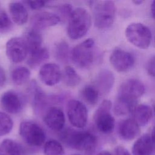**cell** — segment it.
Wrapping results in <instances>:
<instances>
[{"mask_svg": "<svg viewBox=\"0 0 155 155\" xmlns=\"http://www.w3.org/2000/svg\"><path fill=\"white\" fill-rule=\"evenodd\" d=\"M145 91V85L139 80L129 79L125 81L118 90L114 106V113L117 116H123L133 112L137 105V101Z\"/></svg>", "mask_w": 155, "mask_h": 155, "instance_id": "1", "label": "cell"}, {"mask_svg": "<svg viewBox=\"0 0 155 155\" xmlns=\"http://www.w3.org/2000/svg\"><path fill=\"white\" fill-rule=\"evenodd\" d=\"M91 25V16L89 12L84 8H76L68 17V36L73 40L79 39L85 35Z\"/></svg>", "mask_w": 155, "mask_h": 155, "instance_id": "2", "label": "cell"}, {"mask_svg": "<svg viewBox=\"0 0 155 155\" xmlns=\"http://www.w3.org/2000/svg\"><path fill=\"white\" fill-rule=\"evenodd\" d=\"M61 138L71 148L88 153L93 152L97 145L96 137L87 131L68 129L62 133Z\"/></svg>", "mask_w": 155, "mask_h": 155, "instance_id": "3", "label": "cell"}, {"mask_svg": "<svg viewBox=\"0 0 155 155\" xmlns=\"http://www.w3.org/2000/svg\"><path fill=\"white\" fill-rule=\"evenodd\" d=\"M92 2L94 24L99 29L110 28L114 23L116 8L114 1H97Z\"/></svg>", "mask_w": 155, "mask_h": 155, "instance_id": "4", "label": "cell"}, {"mask_svg": "<svg viewBox=\"0 0 155 155\" xmlns=\"http://www.w3.org/2000/svg\"><path fill=\"white\" fill-rule=\"evenodd\" d=\"M94 44L93 39L88 38L74 46L70 51L72 62L81 68L90 67L95 60Z\"/></svg>", "mask_w": 155, "mask_h": 155, "instance_id": "5", "label": "cell"}, {"mask_svg": "<svg viewBox=\"0 0 155 155\" xmlns=\"http://www.w3.org/2000/svg\"><path fill=\"white\" fill-rule=\"evenodd\" d=\"M125 36L131 44L140 49H147L152 41L150 29L140 22L130 24L125 28Z\"/></svg>", "mask_w": 155, "mask_h": 155, "instance_id": "6", "label": "cell"}, {"mask_svg": "<svg viewBox=\"0 0 155 155\" xmlns=\"http://www.w3.org/2000/svg\"><path fill=\"white\" fill-rule=\"evenodd\" d=\"M111 107L110 100H104L94 114V122L97 129L106 134L111 133L115 127V120L111 113Z\"/></svg>", "mask_w": 155, "mask_h": 155, "instance_id": "7", "label": "cell"}, {"mask_svg": "<svg viewBox=\"0 0 155 155\" xmlns=\"http://www.w3.org/2000/svg\"><path fill=\"white\" fill-rule=\"evenodd\" d=\"M19 134L22 139L30 146L39 147L45 140L44 130L37 123L31 120H24L19 125Z\"/></svg>", "mask_w": 155, "mask_h": 155, "instance_id": "8", "label": "cell"}, {"mask_svg": "<svg viewBox=\"0 0 155 155\" xmlns=\"http://www.w3.org/2000/svg\"><path fill=\"white\" fill-rule=\"evenodd\" d=\"M67 114L70 124L76 128H84L88 122V110L85 104L76 99L70 100L67 105Z\"/></svg>", "mask_w": 155, "mask_h": 155, "instance_id": "9", "label": "cell"}, {"mask_svg": "<svg viewBox=\"0 0 155 155\" xmlns=\"http://www.w3.org/2000/svg\"><path fill=\"white\" fill-rule=\"evenodd\" d=\"M110 62L116 71L119 73H126L134 65L135 58L130 52L116 48L110 54Z\"/></svg>", "mask_w": 155, "mask_h": 155, "instance_id": "10", "label": "cell"}, {"mask_svg": "<svg viewBox=\"0 0 155 155\" xmlns=\"http://www.w3.org/2000/svg\"><path fill=\"white\" fill-rule=\"evenodd\" d=\"M5 52L7 56L12 62L19 63L27 58L28 50L23 38L14 37L7 42Z\"/></svg>", "mask_w": 155, "mask_h": 155, "instance_id": "11", "label": "cell"}, {"mask_svg": "<svg viewBox=\"0 0 155 155\" xmlns=\"http://www.w3.org/2000/svg\"><path fill=\"white\" fill-rule=\"evenodd\" d=\"M1 105L7 113L18 114L22 109L24 101L22 96L18 93L13 90H8L2 94Z\"/></svg>", "mask_w": 155, "mask_h": 155, "instance_id": "12", "label": "cell"}, {"mask_svg": "<svg viewBox=\"0 0 155 155\" xmlns=\"http://www.w3.org/2000/svg\"><path fill=\"white\" fill-rule=\"evenodd\" d=\"M39 76L43 84L47 86H53L59 82L62 73L58 64L46 63L40 68Z\"/></svg>", "mask_w": 155, "mask_h": 155, "instance_id": "13", "label": "cell"}, {"mask_svg": "<svg viewBox=\"0 0 155 155\" xmlns=\"http://www.w3.org/2000/svg\"><path fill=\"white\" fill-rule=\"evenodd\" d=\"M44 121L51 130L54 131H61L65 125V115L61 108L51 107L46 111L44 116Z\"/></svg>", "mask_w": 155, "mask_h": 155, "instance_id": "14", "label": "cell"}, {"mask_svg": "<svg viewBox=\"0 0 155 155\" xmlns=\"http://www.w3.org/2000/svg\"><path fill=\"white\" fill-rule=\"evenodd\" d=\"M60 20V17L56 13L43 11L34 15L31 19V23L33 28L38 30L54 26L59 22Z\"/></svg>", "mask_w": 155, "mask_h": 155, "instance_id": "15", "label": "cell"}, {"mask_svg": "<svg viewBox=\"0 0 155 155\" xmlns=\"http://www.w3.org/2000/svg\"><path fill=\"white\" fill-rule=\"evenodd\" d=\"M140 131V126L133 118L122 120L119 125V134L125 140L134 139L139 134Z\"/></svg>", "mask_w": 155, "mask_h": 155, "instance_id": "16", "label": "cell"}, {"mask_svg": "<svg viewBox=\"0 0 155 155\" xmlns=\"http://www.w3.org/2000/svg\"><path fill=\"white\" fill-rule=\"evenodd\" d=\"M94 85L98 90L100 94H107L112 88L114 82V76L111 71L104 70L97 75Z\"/></svg>", "mask_w": 155, "mask_h": 155, "instance_id": "17", "label": "cell"}, {"mask_svg": "<svg viewBox=\"0 0 155 155\" xmlns=\"http://www.w3.org/2000/svg\"><path fill=\"white\" fill-rule=\"evenodd\" d=\"M8 11L12 20L16 24L22 25L28 20V11L25 5L21 2L13 1L8 5Z\"/></svg>", "mask_w": 155, "mask_h": 155, "instance_id": "18", "label": "cell"}, {"mask_svg": "<svg viewBox=\"0 0 155 155\" xmlns=\"http://www.w3.org/2000/svg\"><path fill=\"white\" fill-rule=\"evenodd\" d=\"M154 144L149 134H143L134 143L132 148L133 155H151L154 150Z\"/></svg>", "mask_w": 155, "mask_h": 155, "instance_id": "19", "label": "cell"}, {"mask_svg": "<svg viewBox=\"0 0 155 155\" xmlns=\"http://www.w3.org/2000/svg\"><path fill=\"white\" fill-rule=\"evenodd\" d=\"M133 119L139 126H145L151 120L153 116V110L148 105H137L133 111Z\"/></svg>", "mask_w": 155, "mask_h": 155, "instance_id": "20", "label": "cell"}, {"mask_svg": "<svg viewBox=\"0 0 155 155\" xmlns=\"http://www.w3.org/2000/svg\"><path fill=\"white\" fill-rule=\"evenodd\" d=\"M23 39L27 46L29 54L42 47V36L38 30L34 28L27 30L24 33Z\"/></svg>", "mask_w": 155, "mask_h": 155, "instance_id": "21", "label": "cell"}, {"mask_svg": "<svg viewBox=\"0 0 155 155\" xmlns=\"http://www.w3.org/2000/svg\"><path fill=\"white\" fill-rule=\"evenodd\" d=\"M22 148L16 141L6 139L0 143V155H21Z\"/></svg>", "mask_w": 155, "mask_h": 155, "instance_id": "22", "label": "cell"}, {"mask_svg": "<svg viewBox=\"0 0 155 155\" xmlns=\"http://www.w3.org/2000/svg\"><path fill=\"white\" fill-rule=\"evenodd\" d=\"M49 52L45 47H42L36 51L29 54L27 63L31 68H35L49 58Z\"/></svg>", "mask_w": 155, "mask_h": 155, "instance_id": "23", "label": "cell"}, {"mask_svg": "<svg viewBox=\"0 0 155 155\" xmlns=\"http://www.w3.org/2000/svg\"><path fill=\"white\" fill-rule=\"evenodd\" d=\"M30 94L33 106L36 109L42 107L45 103L46 95L35 82L31 83L30 87Z\"/></svg>", "mask_w": 155, "mask_h": 155, "instance_id": "24", "label": "cell"}, {"mask_svg": "<svg viewBox=\"0 0 155 155\" xmlns=\"http://www.w3.org/2000/svg\"><path fill=\"white\" fill-rule=\"evenodd\" d=\"M61 78L65 85L69 87H76L81 81V76L71 66H66L64 68Z\"/></svg>", "mask_w": 155, "mask_h": 155, "instance_id": "25", "label": "cell"}, {"mask_svg": "<svg viewBox=\"0 0 155 155\" xmlns=\"http://www.w3.org/2000/svg\"><path fill=\"white\" fill-rule=\"evenodd\" d=\"M30 77V70L24 66H18L11 72V79L16 85H22L27 82Z\"/></svg>", "mask_w": 155, "mask_h": 155, "instance_id": "26", "label": "cell"}, {"mask_svg": "<svg viewBox=\"0 0 155 155\" xmlns=\"http://www.w3.org/2000/svg\"><path fill=\"white\" fill-rule=\"evenodd\" d=\"M100 93L94 85H87L81 90V96L89 105H95L99 98Z\"/></svg>", "mask_w": 155, "mask_h": 155, "instance_id": "27", "label": "cell"}, {"mask_svg": "<svg viewBox=\"0 0 155 155\" xmlns=\"http://www.w3.org/2000/svg\"><path fill=\"white\" fill-rule=\"evenodd\" d=\"M45 155H64V150L61 143L56 140H50L46 142L44 147Z\"/></svg>", "mask_w": 155, "mask_h": 155, "instance_id": "28", "label": "cell"}, {"mask_svg": "<svg viewBox=\"0 0 155 155\" xmlns=\"http://www.w3.org/2000/svg\"><path fill=\"white\" fill-rule=\"evenodd\" d=\"M13 125V120L10 116L5 112L0 111V136L9 133Z\"/></svg>", "mask_w": 155, "mask_h": 155, "instance_id": "29", "label": "cell"}, {"mask_svg": "<svg viewBox=\"0 0 155 155\" xmlns=\"http://www.w3.org/2000/svg\"><path fill=\"white\" fill-rule=\"evenodd\" d=\"M54 54L56 59L61 61H66L70 55L68 44L65 41H61L55 45Z\"/></svg>", "mask_w": 155, "mask_h": 155, "instance_id": "30", "label": "cell"}, {"mask_svg": "<svg viewBox=\"0 0 155 155\" xmlns=\"http://www.w3.org/2000/svg\"><path fill=\"white\" fill-rule=\"evenodd\" d=\"M13 27V23L4 10L0 9V33H4L9 31Z\"/></svg>", "mask_w": 155, "mask_h": 155, "instance_id": "31", "label": "cell"}, {"mask_svg": "<svg viewBox=\"0 0 155 155\" xmlns=\"http://www.w3.org/2000/svg\"><path fill=\"white\" fill-rule=\"evenodd\" d=\"M25 2L31 8L35 10L41 9L47 4V2L44 1H28Z\"/></svg>", "mask_w": 155, "mask_h": 155, "instance_id": "32", "label": "cell"}, {"mask_svg": "<svg viewBox=\"0 0 155 155\" xmlns=\"http://www.w3.org/2000/svg\"><path fill=\"white\" fill-rule=\"evenodd\" d=\"M147 71L150 76L155 78V56L148 61L147 65Z\"/></svg>", "mask_w": 155, "mask_h": 155, "instance_id": "33", "label": "cell"}, {"mask_svg": "<svg viewBox=\"0 0 155 155\" xmlns=\"http://www.w3.org/2000/svg\"><path fill=\"white\" fill-rule=\"evenodd\" d=\"M114 155H130V153L125 148L119 145L114 148Z\"/></svg>", "mask_w": 155, "mask_h": 155, "instance_id": "34", "label": "cell"}, {"mask_svg": "<svg viewBox=\"0 0 155 155\" xmlns=\"http://www.w3.org/2000/svg\"><path fill=\"white\" fill-rule=\"evenodd\" d=\"M6 80V75L4 69L0 65V87L4 85Z\"/></svg>", "mask_w": 155, "mask_h": 155, "instance_id": "35", "label": "cell"}, {"mask_svg": "<svg viewBox=\"0 0 155 155\" xmlns=\"http://www.w3.org/2000/svg\"><path fill=\"white\" fill-rule=\"evenodd\" d=\"M151 13L154 19H155V1H152L151 4Z\"/></svg>", "mask_w": 155, "mask_h": 155, "instance_id": "36", "label": "cell"}, {"mask_svg": "<svg viewBox=\"0 0 155 155\" xmlns=\"http://www.w3.org/2000/svg\"><path fill=\"white\" fill-rule=\"evenodd\" d=\"M151 137V139H152L153 142L155 143V127L153 128V129L152 130Z\"/></svg>", "mask_w": 155, "mask_h": 155, "instance_id": "37", "label": "cell"}, {"mask_svg": "<svg viewBox=\"0 0 155 155\" xmlns=\"http://www.w3.org/2000/svg\"><path fill=\"white\" fill-rule=\"evenodd\" d=\"M98 155H111V154L108 151H102L98 154Z\"/></svg>", "mask_w": 155, "mask_h": 155, "instance_id": "38", "label": "cell"}, {"mask_svg": "<svg viewBox=\"0 0 155 155\" xmlns=\"http://www.w3.org/2000/svg\"><path fill=\"white\" fill-rule=\"evenodd\" d=\"M133 3H134L135 5H140L141 4H142L144 1H142V0H134L132 1Z\"/></svg>", "mask_w": 155, "mask_h": 155, "instance_id": "39", "label": "cell"}, {"mask_svg": "<svg viewBox=\"0 0 155 155\" xmlns=\"http://www.w3.org/2000/svg\"><path fill=\"white\" fill-rule=\"evenodd\" d=\"M152 39L153 40L154 46L155 47V30H154V35L153 36V35H152Z\"/></svg>", "mask_w": 155, "mask_h": 155, "instance_id": "40", "label": "cell"}, {"mask_svg": "<svg viewBox=\"0 0 155 155\" xmlns=\"http://www.w3.org/2000/svg\"><path fill=\"white\" fill-rule=\"evenodd\" d=\"M73 155H80V154H73Z\"/></svg>", "mask_w": 155, "mask_h": 155, "instance_id": "41", "label": "cell"}]
</instances>
